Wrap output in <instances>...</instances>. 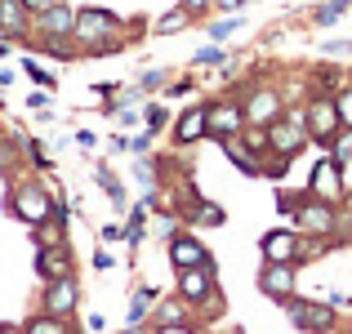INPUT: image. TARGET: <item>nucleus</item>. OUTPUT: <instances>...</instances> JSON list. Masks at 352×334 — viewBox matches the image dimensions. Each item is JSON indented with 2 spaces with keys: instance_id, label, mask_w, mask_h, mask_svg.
Instances as JSON below:
<instances>
[{
  "instance_id": "obj_1",
  "label": "nucleus",
  "mask_w": 352,
  "mask_h": 334,
  "mask_svg": "<svg viewBox=\"0 0 352 334\" xmlns=\"http://www.w3.org/2000/svg\"><path fill=\"white\" fill-rule=\"evenodd\" d=\"M72 41H76V49L89 54V58L116 54V49H125V45H129L125 18L112 14V9H103V5H80L76 9V27H72Z\"/></svg>"
},
{
  "instance_id": "obj_2",
  "label": "nucleus",
  "mask_w": 352,
  "mask_h": 334,
  "mask_svg": "<svg viewBox=\"0 0 352 334\" xmlns=\"http://www.w3.org/2000/svg\"><path fill=\"white\" fill-rule=\"evenodd\" d=\"M9 210H14L18 219L27 223V227H45L50 219L63 214V205L50 197V188H41V179H23L14 183V192H9Z\"/></svg>"
},
{
  "instance_id": "obj_3",
  "label": "nucleus",
  "mask_w": 352,
  "mask_h": 334,
  "mask_svg": "<svg viewBox=\"0 0 352 334\" xmlns=\"http://www.w3.org/2000/svg\"><path fill=\"white\" fill-rule=\"evenodd\" d=\"M308 143H312V134H308V125H303V107L285 111V116H276L272 125H267V156H276V161L303 156Z\"/></svg>"
},
{
  "instance_id": "obj_4",
  "label": "nucleus",
  "mask_w": 352,
  "mask_h": 334,
  "mask_svg": "<svg viewBox=\"0 0 352 334\" xmlns=\"http://www.w3.org/2000/svg\"><path fill=\"white\" fill-rule=\"evenodd\" d=\"M290 219H294V227H299L303 236H335V227H339V205H330V201L303 192Z\"/></svg>"
},
{
  "instance_id": "obj_5",
  "label": "nucleus",
  "mask_w": 352,
  "mask_h": 334,
  "mask_svg": "<svg viewBox=\"0 0 352 334\" xmlns=\"http://www.w3.org/2000/svg\"><path fill=\"white\" fill-rule=\"evenodd\" d=\"M303 125H308L312 143H321V147H330V143H335V134L344 129L335 94H312L308 103H303Z\"/></svg>"
},
{
  "instance_id": "obj_6",
  "label": "nucleus",
  "mask_w": 352,
  "mask_h": 334,
  "mask_svg": "<svg viewBox=\"0 0 352 334\" xmlns=\"http://www.w3.org/2000/svg\"><path fill=\"white\" fill-rule=\"evenodd\" d=\"M214 290H219L214 258L201 263V267H183V272H179V299L188 303V308H206V303H214Z\"/></svg>"
},
{
  "instance_id": "obj_7",
  "label": "nucleus",
  "mask_w": 352,
  "mask_h": 334,
  "mask_svg": "<svg viewBox=\"0 0 352 334\" xmlns=\"http://www.w3.org/2000/svg\"><path fill=\"white\" fill-rule=\"evenodd\" d=\"M285 317L294 321L299 330H308V334H335L339 326V317H335V308L330 303H317V299H285Z\"/></svg>"
},
{
  "instance_id": "obj_8",
  "label": "nucleus",
  "mask_w": 352,
  "mask_h": 334,
  "mask_svg": "<svg viewBox=\"0 0 352 334\" xmlns=\"http://www.w3.org/2000/svg\"><path fill=\"white\" fill-rule=\"evenodd\" d=\"M241 107H245V125L267 129L276 116H285V94L276 85H254V89H245Z\"/></svg>"
},
{
  "instance_id": "obj_9",
  "label": "nucleus",
  "mask_w": 352,
  "mask_h": 334,
  "mask_svg": "<svg viewBox=\"0 0 352 334\" xmlns=\"http://www.w3.org/2000/svg\"><path fill=\"white\" fill-rule=\"evenodd\" d=\"M170 138H174V147H197V143H206L210 138V103H192V107H183L179 116L170 120Z\"/></svg>"
},
{
  "instance_id": "obj_10",
  "label": "nucleus",
  "mask_w": 352,
  "mask_h": 334,
  "mask_svg": "<svg viewBox=\"0 0 352 334\" xmlns=\"http://www.w3.org/2000/svg\"><path fill=\"white\" fill-rule=\"evenodd\" d=\"M308 192L321 197V201H330V205H344V197H348L344 165H339L335 156H321V161L312 165V174H308Z\"/></svg>"
},
{
  "instance_id": "obj_11",
  "label": "nucleus",
  "mask_w": 352,
  "mask_h": 334,
  "mask_svg": "<svg viewBox=\"0 0 352 334\" xmlns=\"http://www.w3.org/2000/svg\"><path fill=\"white\" fill-rule=\"evenodd\" d=\"M80 308V281L76 272L72 276H58V281H45V294H41V312H50V317H76Z\"/></svg>"
},
{
  "instance_id": "obj_12",
  "label": "nucleus",
  "mask_w": 352,
  "mask_h": 334,
  "mask_svg": "<svg viewBox=\"0 0 352 334\" xmlns=\"http://www.w3.org/2000/svg\"><path fill=\"white\" fill-rule=\"evenodd\" d=\"M241 129H245V107H241V98H214V103H210V138L223 143V138H236Z\"/></svg>"
},
{
  "instance_id": "obj_13",
  "label": "nucleus",
  "mask_w": 352,
  "mask_h": 334,
  "mask_svg": "<svg viewBox=\"0 0 352 334\" xmlns=\"http://www.w3.org/2000/svg\"><path fill=\"white\" fill-rule=\"evenodd\" d=\"M72 27H76V9L67 0H58L54 9L32 18V41H58V36H72Z\"/></svg>"
},
{
  "instance_id": "obj_14",
  "label": "nucleus",
  "mask_w": 352,
  "mask_h": 334,
  "mask_svg": "<svg viewBox=\"0 0 352 334\" xmlns=\"http://www.w3.org/2000/svg\"><path fill=\"white\" fill-rule=\"evenodd\" d=\"M258 249H263V263H299L303 232L299 227H276L258 241Z\"/></svg>"
},
{
  "instance_id": "obj_15",
  "label": "nucleus",
  "mask_w": 352,
  "mask_h": 334,
  "mask_svg": "<svg viewBox=\"0 0 352 334\" xmlns=\"http://www.w3.org/2000/svg\"><path fill=\"white\" fill-rule=\"evenodd\" d=\"M36 272H41V281H58V276H72V272H76V258H72V245H67V241H54V245H41V249H36Z\"/></svg>"
},
{
  "instance_id": "obj_16",
  "label": "nucleus",
  "mask_w": 352,
  "mask_h": 334,
  "mask_svg": "<svg viewBox=\"0 0 352 334\" xmlns=\"http://www.w3.org/2000/svg\"><path fill=\"white\" fill-rule=\"evenodd\" d=\"M165 245H170V263H174V272L210 263V249H206V241H201L197 232H174V236L165 241Z\"/></svg>"
},
{
  "instance_id": "obj_17",
  "label": "nucleus",
  "mask_w": 352,
  "mask_h": 334,
  "mask_svg": "<svg viewBox=\"0 0 352 334\" xmlns=\"http://www.w3.org/2000/svg\"><path fill=\"white\" fill-rule=\"evenodd\" d=\"M294 276H299V263H263L258 290H263L267 299L285 303V299H294Z\"/></svg>"
},
{
  "instance_id": "obj_18",
  "label": "nucleus",
  "mask_w": 352,
  "mask_h": 334,
  "mask_svg": "<svg viewBox=\"0 0 352 334\" xmlns=\"http://www.w3.org/2000/svg\"><path fill=\"white\" fill-rule=\"evenodd\" d=\"M0 36L9 41H32V14L23 0H0Z\"/></svg>"
},
{
  "instance_id": "obj_19",
  "label": "nucleus",
  "mask_w": 352,
  "mask_h": 334,
  "mask_svg": "<svg viewBox=\"0 0 352 334\" xmlns=\"http://www.w3.org/2000/svg\"><path fill=\"white\" fill-rule=\"evenodd\" d=\"M219 147H223V156L236 165L241 174H245V179H258V174H263V156H258V152H254V147H250L241 134H236V138H223Z\"/></svg>"
},
{
  "instance_id": "obj_20",
  "label": "nucleus",
  "mask_w": 352,
  "mask_h": 334,
  "mask_svg": "<svg viewBox=\"0 0 352 334\" xmlns=\"http://www.w3.org/2000/svg\"><path fill=\"white\" fill-rule=\"evenodd\" d=\"M147 326H152V334H161V330H183L188 326V303L174 294V299H165V303H156L152 308V317H147Z\"/></svg>"
},
{
  "instance_id": "obj_21",
  "label": "nucleus",
  "mask_w": 352,
  "mask_h": 334,
  "mask_svg": "<svg viewBox=\"0 0 352 334\" xmlns=\"http://www.w3.org/2000/svg\"><path fill=\"white\" fill-rule=\"evenodd\" d=\"M183 219H188L192 227H223V223H228V210L214 205V201L192 197V205H188V214H183Z\"/></svg>"
},
{
  "instance_id": "obj_22",
  "label": "nucleus",
  "mask_w": 352,
  "mask_h": 334,
  "mask_svg": "<svg viewBox=\"0 0 352 334\" xmlns=\"http://www.w3.org/2000/svg\"><path fill=\"white\" fill-rule=\"evenodd\" d=\"M152 308H156V290H152V285H138V290H134V299H129L125 321H129V326H147Z\"/></svg>"
},
{
  "instance_id": "obj_23",
  "label": "nucleus",
  "mask_w": 352,
  "mask_h": 334,
  "mask_svg": "<svg viewBox=\"0 0 352 334\" xmlns=\"http://www.w3.org/2000/svg\"><path fill=\"white\" fill-rule=\"evenodd\" d=\"M23 334H72V321L67 317H50V312H36V317L23 326Z\"/></svg>"
},
{
  "instance_id": "obj_24",
  "label": "nucleus",
  "mask_w": 352,
  "mask_h": 334,
  "mask_svg": "<svg viewBox=\"0 0 352 334\" xmlns=\"http://www.w3.org/2000/svg\"><path fill=\"white\" fill-rule=\"evenodd\" d=\"M188 23H192V14H188L183 5H174L170 14H161V18L152 23V32H156V36H174V32H183Z\"/></svg>"
},
{
  "instance_id": "obj_25",
  "label": "nucleus",
  "mask_w": 352,
  "mask_h": 334,
  "mask_svg": "<svg viewBox=\"0 0 352 334\" xmlns=\"http://www.w3.org/2000/svg\"><path fill=\"white\" fill-rule=\"evenodd\" d=\"M94 179H98V188H103L107 197H112V205H116V210H125V188H120V179H116L112 170H107V165H98Z\"/></svg>"
},
{
  "instance_id": "obj_26",
  "label": "nucleus",
  "mask_w": 352,
  "mask_h": 334,
  "mask_svg": "<svg viewBox=\"0 0 352 334\" xmlns=\"http://www.w3.org/2000/svg\"><path fill=\"white\" fill-rule=\"evenodd\" d=\"M348 9H352V0H330V5H317V9H312V23H317V27H330V23H339Z\"/></svg>"
},
{
  "instance_id": "obj_27",
  "label": "nucleus",
  "mask_w": 352,
  "mask_h": 334,
  "mask_svg": "<svg viewBox=\"0 0 352 334\" xmlns=\"http://www.w3.org/2000/svg\"><path fill=\"white\" fill-rule=\"evenodd\" d=\"M192 63H197V67H232V58H228V49H223V45H214V41H210L206 49H201L197 58H192Z\"/></svg>"
},
{
  "instance_id": "obj_28",
  "label": "nucleus",
  "mask_w": 352,
  "mask_h": 334,
  "mask_svg": "<svg viewBox=\"0 0 352 334\" xmlns=\"http://www.w3.org/2000/svg\"><path fill=\"white\" fill-rule=\"evenodd\" d=\"M330 156H335L339 165L352 161V129H339V134H335V143H330Z\"/></svg>"
},
{
  "instance_id": "obj_29",
  "label": "nucleus",
  "mask_w": 352,
  "mask_h": 334,
  "mask_svg": "<svg viewBox=\"0 0 352 334\" xmlns=\"http://www.w3.org/2000/svg\"><path fill=\"white\" fill-rule=\"evenodd\" d=\"M232 32H241V18H236V14H232V18H219V23H210V41H214V45H223Z\"/></svg>"
},
{
  "instance_id": "obj_30",
  "label": "nucleus",
  "mask_w": 352,
  "mask_h": 334,
  "mask_svg": "<svg viewBox=\"0 0 352 334\" xmlns=\"http://www.w3.org/2000/svg\"><path fill=\"white\" fill-rule=\"evenodd\" d=\"M23 71H27V76H32V80H36L41 89H54V85H58V80H54V71H45V67H41L36 58H27V63H23Z\"/></svg>"
},
{
  "instance_id": "obj_31",
  "label": "nucleus",
  "mask_w": 352,
  "mask_h": 334,
  "mask_svg": "<svg viewBox=\"0 0 352 334\" xmlns=\"http://www.w3.org/2000/svg\"><path fill=\"white\" fill-rule=\"evenodd\" d=\"M335 103H339V120H344V129H352V85H344L335 94Z\"/></svg>"
},
{
  "instance_id": "obj_32",
  "label": "nucleus",
  "mask_w": 352,
  "mask_h": 334,
  "mask_svg": "<svg viewBox=\"0 0 352 334\" xmlns=\"http://www.w3.org/2000/svg\"><path fill=\"white\" fill-rule=\"evenodd\" d=\"M134 179L143 183L147 192H156V165H152V161H138V165H134Z\"/></svg>"
},
{
  "instance_id": "obj_33",
  "label": "nucleus",
  "mask_w": 352,
  "mask_h": 334,
  "mask_svg": "<svg viewBox=\"0 0 352 334\" xmlns=\"http://www.w3.org/2000/svg\"><path fill=\"white\" fill-rule=\"evenodd\" d=\"M165 85V71H143V76H138V89H143V94H152V89H161Z\"/></svg>"
},
{
  "instance_id": "obj_34",
  "label": "nucleus",
  "mask_w": 352,
  "mask_h": 334,
  "mask_svg": "<svg viewBox=\"0 0 352 334\" xmlns=\"http://www.w3.org/2000/svg\"><path fill=\"white\" fill-rule=\"evenodd\" d=\"M152 138H156L152 129H143V134H134V138H129V152H134V156H143L147 147H152Z\"/></svg>"
},
{
  "instance_id": "obj_35",
  "label": "nucleus",
  "mask_w": 352,
  "mask_h": 334,
  "mask_svg": "<svg viewBox=\"0 0 352 334\" xmlns=\"http://www.w3.org/2000/svg\"><path fill=\"white\" fill-rule=\"evenodd\" d=\"M165 125H170V116H165V107H147V129L156 134V129H165Z\"/></svg>"
},
{
  "instance_id": "obj_36",
  "label": "nucleus",
  "mask_w": 352,
  "mask_h": 334,
  "mask_svg": "<svg viewBox=\"0 0 352 334\" xmlns=\"http://www.w3.org/2000/svg\"><path fill=\"white\" fill-rule=\"evenodd\" d=\"M321 54H330V58H344V54H352V41H326V45H321Z\"/></svg>"
},
{
  "instance_id": "obj_37",
  "label": "nucleus",
  "mask_w": 352,
  "mask_h": 334,
  "mask_svg": "<svg viewBox=\"0 0 352 334\" xmlns=\"http://www.w3.org/2000/svg\"><path fill=\"white\" fill-rule=\"evenodd\" d=\"M27 107H32V111H41V116H45V111H50V89H45V94L36 89V94L27 98Z\"/></svg>"
},
{
  "instance_id": "obj_38",
  "label": "nucleus",
  "mask_w": 352,
  "mask_h": 334,
  "mask_svg": "<svg viewBox=\"0 0 352 334\" xmlns=\"http://www.w3.org/2000/svg\"><path fill=\"white\" fill-rule=\"evenodd\" d=\"M179 5H183V9H188V14H192V18H201V14H206V9H210V5H214V0H179Z\"/></svg>"
},
{
  "instance_id": "obj_39",
  "label": "nucleus",
  "mask_w": 352,
  "mask_h": 334,
  "mask_svg": "<svg viewBox=\"0 0 352 334\" xmlns=\"http://www.w3.org/2000/svg\"><path fill=\"white\" fill-rule=\"evenodd\" d=\"M23 5H27V14H45V9H54V5H58V0H23Z\"/></svg>"
},
{
  "instance_id": "obj_40",
  "label": "nucleus",
  "mask_w": 352,
  "mask_h": 334,
  "mask_svg": "<svg viewBox=\"0 0 352 334\" xmlns=\"http://www.w3.org/2000/svg\"><path fill=\"white\" fill-rule=\"evenodd\" d=\"M245 5H258V0H219L223 14H236V9H245Z\"/></svg>"
},
{
  "instance_id": "obj_41",
  "label": "nucleus",
  "mask_w": 352,
  "mask_h": 334,
  "mask_svg": "<svg viewBox=\"0 0 352 334\" xmlns=\"http://www.w3.org/2000/svg\"><path fill=\"white\" fill-rule=\"evenodd\" d=\"M120 236H125V227H120V223H107V227H103V241H120Z\"/></svg>"
},
{
  "instance_id": "obj_42",
  "label": "nucleus",
  "mask_w": 352,
  "mask_h": 334,
  "mask_svg": "<svg viewBox=\"0 0 352 334\" xmlns=\"http://www.w3.org/2000/svg\"><path fill=\"white\" fill-rule=\"evenodd\" d=\"M94 267H98V272H107V267H112V254H107V249H98V254H94Z\"/></svg>"
},
{
  "instance_id": "obj_43",
  "label": "nucleus",
  "mask_w": 352,
  "mask_h": 334,
  "mask_svg": "<svg viewBox=\"0 0 352 334\" xmlns=\"http://www.w3.org/2000/svg\"><path fill=\"white\" fill-rule=\"evenodd\" d=\"M76 147H85V152H89V147H94V134H89V129H76Z\"/></svg>"
},
{
  "instance_id": "obj_44",
  "label": "nucleus",
  "mask_w": 352,
  "mask_h": 334,
  "mask_svg": "<svg viewBox=\"0 0 352 334\" xmlns=\"http://www.w3.org/2000/svg\"><path fill=\"white\" fill-rule=\"evenodd\" d=\"M9 161H14V156H9V147H5V138H0V174H9Z\"/></svg>"
},
{
  "instance_id": "obj_45",
  "label": "nucleus",
  "mask_w": 352,
  "mask_h": 334,
  "mask_svg": "<svg viewBox=\"0 0 352 334\" xmlns=\"http://www.w3.org/2000/svg\"><path fill=\"white\" fill-rule=\"evenodd\" d=\"M120 334H152V326H125Z\"/></svg>"
},
{
  "instance_id": "obj_46",
  "label": "nucleus",
  "mask_w": 352,
  "mask_h": 334,
  "mask_svg": "<svg viewBox=\"0 0 352 334\" xmlns=\"http://www.w3.org/2000/svg\"><path fill=\"white\" fill-rule=\"evenodd\" d=\"M0 138H5V134H0Z\"/></svg>"
}]
</instances>
